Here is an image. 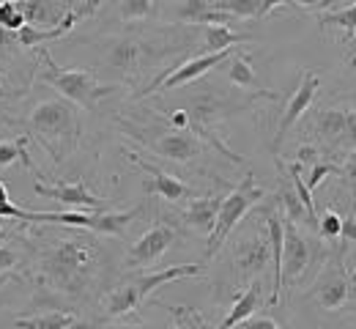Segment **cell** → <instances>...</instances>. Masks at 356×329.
I'll return each mask as SVG.
<instances>
[{"label": "cell", "mask_w": 356, "mask_h": 329, "mask_svg": "<svg viewBox=\"0 0 356 329\" xmlns=\"http://www.w3.org/2000/svg\"><path fill=\"white\" fill-rule=\"evenodd\" d=\"M58 228L60 231H55V225H39V231L22 239L33 252L39 282L55 296L74 305H88L104 291L110 294V250L90 231L63 225Z\"/></svg>", "instance_id": "cell-1"}, {"label": "cell", "mask_w": 356, "mask_h": 329, "mask_svg": "<svg viewBox=\"0 0 356 329\" xmlns=\"http://www.w3.org/2000/svg\"><path fill=\"white\" fill-rule=\"evenodd\" d=\"M197 28L195 25H176L165 31H129L102 36L96 45V58L104 72L115 74L121 83L137 86L145 72H154L159 63L195 45Z\"/></svg>", "instance_id": "cell-2"}, {"label": "cell", "mask_w": 356, "mask_h": 329, "mask_svg": "<svg viewBox=\"0 0 356 329\" xmlns=\"http://www.w3.org/2000/svg\"><path fill=\"white\" fill-rule=\"evenodd\" d=\"M25 127H28V138L39 143L55 165H63L77 151L83 135L77 104L66 102L63 96H49L36 102L33 110L28 113Z\"/></svg>", "instance_id": "cell-3"}, {"label": "cell", "mask_w": 356, "mask_h": 329, "mask_svg": "<svg viewBox=\"0 0 356 329\" xmlns=\"http://www.w3.org/2000/svg\"><path fill=\"white\" fill-rule=\"evenodd\" d=\"M118 124L129 138H134L151 154H156L159 159H168V162H176V165H189V162H195L206 154V143L200 141L195 132L173 129L165 118L162 121L154 118L151 124H134L127 118H118Z\"/></svg>", "instance_id": "cell-4"}, {"label": "cell", "mask_w": 356, "mask_h": 329, "mask_svg": "<svg viewBox=\"0 0 356 329\" xmlns=\"http://www.w3.org/2000/svg\"><path fill=\"white\" fill-rule=\"evenodd\" d=\"M203 275V266L197 264H178V266H165V269H156V272H137L129 275L124 282L113 285L110 294L104 296V319H124L134 313L156 288H162L165 282L181 280V278H197Z\"/></svg>", "instance_id": "cell-5"}, {"label": "cell", "mask_w": 356, "mask_h": 329, "mask_svg": "<svg viewBox=\"0 0 356 329\" xmlns=\"http://www.w3.org/2000/svg\"><path fill=\"white\" fill-rule=\"evenodd\" d=\"M39 58L44 63V69H39V80L52 86L58 94L63 96L66 102L77 104V107H86V110H96L99 99L110 96L113 91H118V86H110V83H99L96 74L88 69H66L60 63L52 61V55L44 47H39Z\"/></svg>", "instance_id": "cell-6"}, {"label": "cell", "mask_w": 356, "mask_h": 329, "mask_svg": "<svg viewBox=\"0 0 356 329\" xmlns=\"http://www.w3.org/2000/svg\"><path fill=\"white\" fill-rule=\"evenodd\" d=\"M261 200H266V189L258 187L252 176H247L238 187L230 189V192L225 195L222 206H220V214H217V225H214V231H211L209 241H206V252H203L206 261H211V258L222 250L227 236L238 228V223H241V220L250 214V209L258 206Z\"/></svg>", "instance_id": "cell-7"}, {"label": "cell", "mask_w": 356, "mask_h": 329, "mask_svg": "<svg viewBox=\"0 0 356 329\" xmlns=\"http://www.w3.org/2000/svg\"><path fill=\"white\" fill-rule=\"evenodd\" d=\"M230 264L236 269V280L252 282L271 266V241L261 231L258 220L230 239Z\"/></svg>", "instance_id": "cell-8"}, {"label": "cell", "mask_w": 356, "mask_h": 329, "mask_svg": "<svg viewBox=\"0 0 356 329\" xmlns=\"http://www.w3.org/2000/svg\"><path fill=\"white\" fill-rule=\"evenodd\" d=\"M285 220V217H282ZM326 252L321 255L318 244L307 239L299 231V225H293L291 220H285V244H282V291L293 288L299 280H305L307 269L315 266L318 261H323Z\"/></svg>", "instance_id": "cell-9"}, {"label": "cell", "mask_w": 356, "mask_h": 329, "mask_svg": "<svg viewBox=\"0 0 356 329\" xmlns=\"http://www.w3.org/2000/svg\"><path fill=\"white\" fill-rule=\"evenodd\" d=\"M312 132L326 151L356 148V113L346 107H321L312 115Z\"/></svg>", "instance_id": "cell-10"}, {"label": "cell", "mask_w": 356, "mask_h": 329, "mask_svg": "<svg viewBox=\"0 0 356 329\" xmlns=\"http://www.w3.org/2000/svg\"><path fill=\"white\" fill-rule=\"evenodd\" d=\"M227 58H230V49H225V52H203V55H195V58H189V61L178 63L170 74H165V77H159V80L148 83L143 91H137V94H134V99L151 96V94H156V91H176V88H181V86H189V83L200 80L203 74H209L211 69L222 66Z\"/></svg>", "instance_id": "cell-11"}, {"label": "cell", "mask_w": 356, "mask_h": 329, "mask_svg": "<svg viewBox=\"0 0 356 329\" xmlns=\"http://www.w3.org/2000/svg\"><path fill=\"white\" fill-rule=\"evenodd\" d=\"M176 239H178L176 225H168V223H162V220L154 223L137 241L129 244L127 258H124V269H127V272H134V269H140V266L156 264V261L173 247Z\"/></svg>", "instance_id": "cell-12"}, {"label": "cell", "mask_w": 356, "mask_h": 329, "mask_svg": "<svg viewBox=\"0 0 356 329\" xmlns=\"http://www.w3.org/2000/svg\"><path fill=\"white\" fill-rule=\"evenodd\" d=\"M340 244L346 247V241ZM343 247L334 252L332 261H326V266L321 269L318 280L310 288V296L321 310H340L348 302V278L343 272Z\"/></svg>", "instance_id": "cell-13"}, {"label": "cell", "mask_w": 356, "mask_h": 329, "mask_svg": "<svg viewBox=\"0 0 356 329\" xmlns=\"http://www.w3.org/2000/svg\"><path fill=\"white\" fill-rule=\"evenodd\" d=\"M318 88H321V77L315 74V72H305V77H302V83H299V88L293 91V96L288 99V104H285V113H282V118H280V127H277V135H274V141H271V154L277 157L280 154V145L285 141V135L291 132V127L310 110L312 99L318 94Z\"/></svg>", "instance_id": "cell-14"}, {"label": "cell", "mask_w": 356, "mask_h": 329, "mask_svg": "<svg viewBox=\"0 0 356 329\" xmlns=\"http://www.w3.org/2000/svg\"><path fill=\"white\" fill-rule=\"evenodd\" d=\"M127 157L132 159L137 168H143V170L151 176V179L145 182V192H148V195H156V198H162L165 203H181V200L197 198V192L189 187V184H184L181 179H176L173 173H168V170H162V168H156V165L140 159L132 151H127Z\"/></svg>", "instance_id": "cell-15"}, {"label": "cell", "mask_w": 356, "mask_h": 329, "mask_svg": "<svg viewBox=\"0 0 356 329\" xmlns=\"http://www.w3.org/2000/svg\"><path fill=\"white\" fill-rule=\"evenodd\" d=\"M44 176L39 173L36 176V192L44 195L49 200H58L63 206H77V209H86L88 214H96V211H104V200L99 195H93L83 182H63V184H44L42 182Z\"/></svg>", "instance_id": "cell-16"}, {"label": "cell", "mask_w": 356, "mask_h": 329, "mask_svg": "<svg viewBox=\"0 0 356 329\" xmlns=\"http://www.w3.org/2000/svg\"><path fill=\"white\" fill-rule=\"evenodd\" d=\"M225 195H203V198H192L184 211L178 214V220L192 228L195 234H206L211 236L214 225H217V214H220V206H222Z\"/></svg>", "instance_id": "cell-17"}, {"label": "cell", "mask_w": 356, "mask_h": 329, "mask_svg": "<svg viewBox=\"0 0 356 329\" xmlns=\"http://www.w3.org/2000/svg\"><path fill=\"white\" fill-rule=\"evenodd\" d=\"M173 19L178 25H195V28H203V25H227V14L217 11L211 0H178L173 3Z\"/></svg>", "instance_id": "cell-18"}, {"label": "cell", "mask_w": 356, "mask_h": 329, "mask_svg": "<svg viewBox=\"0 0 356 329\" xmlns=\"http://www.w3.org/2000/svg\"><path fill=\"white\" fill-rule=\"evenodd\" d=\"M22 11H25V19L28 25H36V28H58L63 22V17L77 6L74 0H19Z\"/></svg>", "instance_id": "cell-19"}, {"label": "cell", "mask_w": 356, "mask_h": 329, "mask_svg": "<svg viewBox=\"0 0 356 329\" xmlns=\"http://www.w3.org/2000/svg\"><path fill=\"white\" fill-rule=\"evenodd\" d=\"M225 63H227V83H230V86H236V88H244V91H250L252 96L277 99V94H274V91H266V88L258 83V77H255V69H252V61H250V55L238 52V55H230Z\"/></svg>", "instance_id": "cell-20"}, {"label": "cell", "mask_w": 356, "mask_h": 329, "mask_svg": "<svg viewBox=\"0 0 356 329\" xmlns=\"http://www.w3.org/2000/svg\"><path fill=\"white\" fill-rule=\"evenodd\" d=\"M261 302H264V282L252 280L244 288V294L236 296L233 307L227 310V316H225L222 324L217 329H233V327H238V324H244V321H250V319L258 313Z\"/></svg>", "instance_id": "cell-21"}, {"label": "cell", "mask_w": 356, "mask_h": 329, "mask_svg": "<svg viewBox=\"0 0 356 329\" xmlns=\"http://www.w3.org/2000/svg\"><path fill=\"white\" fill-rule=\"evenodd\" d=\"M17 329H80V319L72 310H49V313H36L31 319H17Z\"/></svg>", "instance_id": "cell-22"}, {"label": "cell", "mask_w": 356, "mask_h": 329, "mask_svg": "<svg viewBox=\"0 0 356 329\" xmlns=\"http://www.w3.org/2000/svg\"><path fill=\"white\" fill-rule=\"evenodd\" d=\"M252 42L250 33H236L227 25H203V49L206 52H225L233 49L236 45Z\"/></svg>", "instance_id": "cell-23"}, {"label": "cell", "mask_w": 356, "mask_h": 329, "mask_svg": "<svg viewBox=\"0 0 356 329\" xmlns=\"http://www.w3.org/2000/svg\"><path fill=\"white\" fill-rule=\"evenodd\" d=\"M25 143H28V135H22L19 141H0V168H8V165H14L17 159H22L25 168L39 176V168L33 165V159H31L28 151H25Z\"/></svg>", "instance_id": "cell-24"}, {"label": "cell", "mask_w": 356, "mask_h": 329, "mask_svg": "<svg viewBox=\"0 0 356 329\" xmlns=\"http://www.w3.org/2000/svg\"><path fill=\"white\" fill-rule=\"evenodd\" d=\"M217 11H225L227 17L236 19H255L261 17V3L264 0H211Z\"/></svg>", "instance_id": "cell-25"}, {"label": "cell", "mask_w": 356, "mask_h": 329, "mask_svg": "<svg viewBox=\"0 0 356 329\" xmlns=\"http://www.w3.org/2000/svg\"><path fill=\"white\" fill-rule=\"evenodd\" d=\"M321 25H334V28H343L346 31V39H354L356 36V3L348 8H340V11H332V14H321L318 17Z\"/></svg>", "instance_id": "cell-26"}, {"label": "cell", "mask_w": 356, "mask_h": 329, "mask_svg": "<svg viewBox=\"0 0 356 329\" xmlns=\"http://www.w3.org/2000/svg\"><path fill=\"white\" fill-rule=\"evenodd\" d=\"M0 25H3L6 31H14V33H19V31L28 25L19 0H3V3H0Z\"/></svg>", "instance_id": "cell-27"}, {"label": "cell", "mask_w": 356, "mask_h": 329, "mask_svg": "<svg viewBox=\"0 0 356 329\" xmlns=\"http://www.w3.org/2000/svg\"><path fill=\"white\" fill-rule=\"evenodd\" d=\"M118 19L121 22H140L154 14V0H118Z\"/></svg>", "instance_id": "cell-28"}, {"label": "cell", "mask_w": 356, "mask_h": 329, "mask_svg": "<svg viewBox=\"0 0 356 329\" xmlns=\"http://www.w3.org/2000/svg\"><path fill=\"white\" fill-rule=\"evenodd\" d=\"M168 310H170V313H173V319H176V327H173V329H206V324H203V316H200L197 310H192V307L170 305Z\"/></svg>", "instance_id": "cell-29"}, {"label": "cell", "mask_w": 356, "mask_h": 329, "mask_svg": "<svg viewBox=\"0 0 356 329\" xmlns=\"http://www.w3.org/2000/svg\"><path fill=\"white\" fill-rule=\"evenodd\" d=\"M340 231H343V217L334 214L332 209L323 211V217H318V234H321V239L334 241V239H340Z\"/></svg>", "instance_id": "cell-30"}, {"label": "cell", "mask_w": 356, "mask_h": 329, "mask_svg": "<svg viewBox=\"0 0 356 329\" xmlns=\"http://www.w3.org/2000/svg\"><path fill=\"white\" fill-rule=\"evenodd\" d=\"M340 173H343V168H340V165L321 159V162H315V165H312L310 179H307V187H310V192H312L315 187H321V182H323V179H329V176H340Z\"/></svg>", "instance_id": "cell-31"}, {"label": "cell", "mask_w": 356, "mask_h": 329, "mask_svg": "<svg viewBox=\"0 0 356 329\" xmlns=\"http://www.w3.org/2000/svg\"><path fill=\"white\" fill-rule=\"evenodd\" d=\"M19 49H22V45H19L17 33H14V31H6V28L0 25V63L14 61Z\"/></svg>", "instance_id": "cell-32"}, {"label": "cell", "mask_w": 356, "mask_h": 329, "mask_svg": "<svg viewBox=\"0 0 356 329\" xmlns=\"http://www.w3.org/2000/svg\"><path fill=\"white\" fill-rule=\"evenodd\" d=\"M17 264H19V252H17L14 247H6V244H0V275L11 272Z\"/></svg>", "instance_id": "cell-33"}, {"label": "cell", "mask_w": 356, "mask_h": 329, "mask_svg": "<svg viewBox=\"0 0 356 329\" xmlns=\"http://www.w3.org/2000/svg\"><path fill=\"white\" fill-rule=\"evenodd\" d=\"M346 182H348V187L354 192V211H356V148L348 154V159H346V165H343V173H340Z\"/></svg>", "instance_id": "cell-34"}, {"label": "cell", "mask_w": 356, "mask_h": 329, "mask_svg": "<svg viewBox=\"0 0 356 329\" xmlns=\"http://www.w3.org/2000/svg\"><path fill=\"white\" fill-rule=\"evenodd\" d=\"M321 148H315V145H299V151H296V162L305 168V165H315V162H321Z\"/></svg>", "instance_id": "cell-35"}, {"label": "cell", "mask_w": 356, "mask_h": 329, "mask_svg": "<svg viewBox=\"0 0 356 329\" xmlns=\"http://www.w3.org/2000/svg\"><path fill=\"white\" fill-rule=\"evenodd\" d=\"M340 239L346 244H356V214L351 211L348 217H343V231H340Z\"/></svg>", "instance_id": "cell-36"}, {"label": "cell", "mask_w": 356, "mask_h": 329, "mask_svg": "<svg viewBox=\"0 0 356 329\" xmlns=\"http://www.w3.org/2000/svg\"><path fill=\"white\" fill-rule=\"evenodd\" d=\"M244 329H282L274 319L268 316H252L250 321H244Z\"/></svg>", "instance_id": "cell-37"}, {"label": "cell", "mask_w": 356, "mask_h": 329, "mask_svg": "<svg viewBox=\"0 0 356 329\" xmlns=\"http://www.w3.org/2000/svg\"><path fill=\"white\" fill-rule=\"evenodd\" d=\"M25 91L22 88H14L8 80H6V74H0V102H8V99H14V96H22Z\"/></svg>", "instance_id": "cell-38"}, {"label": "cell", "mask_w": 356, "mask_h": 329, "mask_svg": "<svg viewBox=\"0 0 356 329\" xmlns=\"http://www.w3.org/2000/svg\"><path fill=\"white\" fill-rule=\"evenodd\" d=\"M293 3L307 6V8H315V6H326V3H332V0H293Z\"/></svg>", "instance_id": "cell-39"}, {"label": "cell", "mask_w": 356, "mask_h": 329, "mask_svg": "<svg viewBox=\"0 0 356 329\" xmlns=\"http://www.w3.org/2000/svg\"><path fill=\"white\" fill-rule=\"evenodd\" d=\"M104 329H151V327H140V324H113V327H104Z\"/></svg>", "instance_id": "cell-40"}, {"label": "cell", "mask_w": 356, "mask_h": 329, "mask_svg": "<svg viewBox=\"0 0 356 329\" xmlns=\"http://www.w3.org/2000/svg\"><path fill=\"white\" fill-rule=\"evenodd\" d=\"M351 282H354V285H356V272H354V275H351Z\"/></svg>", "instance_id": "cell-41"}, {"label": "cell", "mask_w": 356, "mask_h": 329, "mask_svg": "<svg viewBox=\"0 0 356 329\" xmlns=\"http://www.w3.org/2000/svg\"><path fill=\"white\" fill-rule=\"evenodd\" d=\"M0 3H3V0H0Z\"/></svg>", "instance_id": "cell-42"}]
</instances>
